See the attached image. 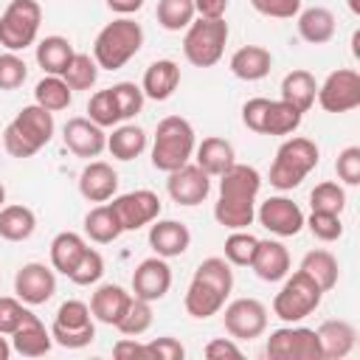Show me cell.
<instances>
[{"label":"cell","instance_id":"1","mask_svg":"<svg viewBox=\"0 0 360 360\" xmlns=\"http://www.w3.org/2000/svg\"><path fill=\"white\" fill-rule=\"evenodd\" d=\"M262 188V174L253 166L233 163L219 174V200L214 205V219L222 228L242 231L256 219V197Z\"/></svg>","mask_w":360,"mask_h":360},{"label":"cell","instance_id":"2","mask_svg":"<svg viewBox=\"0 0 360 360\" xmlns=\"http://www.w3.org/2000/svg\"><path fill=\"white\" fill-rule=\"evenodd\" d=\"M53 112H48L45 107H39L37 101L22 107L14 121L3 129V149L11 155V158H31L37 155L51 138H53Z\"/></svg>","mask_w":360,"mask_h":360},{"label":"cell","instance_id":"3","mask_svg":"<svg viewBox=\"0 0 360 360\" xmlns=\"http://www.w3.org/2000/svg\"><path fill=\"white\" fill-rule=\"evenodd\" d=\"M141 45H143V28L129 17H118L98 31L93 42V59L101 70H118L141 51Z\"/></svg>","mask_w":360,"mask_h":360},{"label":"cell","instance_id":"4","mask_svg":"<svg viewBox=\"0 0 360 360\" xmlns=\"http://www.w3.org/2000/svg\"><path fill=\"white\" fill-rule=\"evenodd\" d=\"M194 155V127L183 115H166L152 141V166L160 172H174L186 166Z\"/></svg>","mask_w":360,"mask_h":360},{"label":"cell","instance_id":"5","mask_svg":"<svg viewBox=\"0 0 360 360\" xmlns=\"http://www.w3.org/2000/svg\"><path fill=\"white\" fill-rule=\"evenodd\" d=\"M318 146L309 138H290L278 146L273 166H270V186H276L278 191H290L295 186H301V180L318 166Z\"/></svg>","mask_w":360,"mask_h":360},{"label":"cell","instance_id":"6","mask_svg":"<svg viewBox=\"0 0 360 360\" xmlns=\"http://www.w3.org/2000/svg\"><path fill=\"white\" fill-rule=\"evenodd\" d=\"M323 290L315 284V278H309L301 267L290 276H284L281 290L273 298V312L276 318H281L284 323H301L307 315H312L321 307Z\"/></svg>","mask_w":360,"mask_h":360},{"label":"cell","instance_id":"7","mask_svg":"<svg viewBox=\"0 0 360 360\" xmlns=\"http://www.w3.org/2000/svg\"><path fill=\"white\" fill-rule=\"evenodd\" d=\"M228 42V22L225 17L219 20H191V25L186 28L183 37V56L194 65V68H211L222 59Z\"/></svg>","mask_w":360,"mask_h":360},{"label":"cell","instance_id":"8","mask_svg":"<svg viewBox=\"0 0 360 360\" xmlns=\"http://www.w3.org/2000/svg\"><path fill=\"white\" fill-rule=\"evenodd\" d=\"M42 22V8L37 0H11L0 14V45L6 51H25L34 45Z\"/></svg>","mask_w":360,"mask_h":360},{"label":"cell","instance_id":"9","mask_svg":"<svg viewBox=\"0 0 360 360\" xmlns=\"http://www.w3.org/2000/svg\"><path fill=\"white\" fill-rule=\"evenodd\" d=\"M264 352L273 360H321L318 332L307 326H295V323L281 326L270 332Z\"/></svg>","mask_w":360,"mask_h":360},{"label":"cell","instance_id":"10","mask_svg":"<svg viewBox=\"0 0 360 360\" xmlns=\"http://www.w3.org/2000/svg\"><path fill=\"white\" fill-rule=\"evenodd\" d=\"M315 98L326 112H349L360 107V73L352 68L332 70L318 87Z\"/></svg>","mask_w":360,"mask_h":360},{"label":"cell","instance_id":"11","mask_svg":"<svg viewBox=\"0 0 360 360\" xmlns=\"http://www.w3.org/2000/svg\"><path fill=\"white\" fill-rule=\"evenodd\" d=\"M222 323L233 340H253L267 329V307L259 298H236L225 307Z\"/></svg>","mask_w":360,"mask_h":360},{"label":"cell","instance_id":"12","mask_svg":"<svg viewBox=\"0 0 360 360\" xmlns=\"http://www.w3.org/2000/svg\"><path fill=\"white\" fill-rule=\"evenodd\" d=\"M112 211L121 222L124 231H138L143 225H152L160 217V197L149 188H138V191H127L112 197Z\"/></svg>","mask_w":360,"mask_h":360},{"label":"cell","instance_id":"13","mask_svg":"<svg viewBox=\"0 0 360 360\" xmlns=\"http://www.w3.org/2000/svg\"><path fill=\"white\" fill-rule=\"evenodd\" d=\"M14 292L22 304L28 307H37V304H45L53 298L56 292V276L51 267H45L42 262H28L17 270L14 276Z\"/></svg>","mask_w":360,"mask_h":360},{"label":"cell","instance_id":"14","mask_svg":"<svg viewBox=\"0 0 360 360\" xmlns=\"http://www.w3.org/2000/svg\"><path fill=\"white\" fill-rule=\"evenodd\" d=\"M166 191L177 205H200L208 191H211V177L197 166V163H186L174 172H169L166 180Z\"/></svg>","mask_w":360,"mask_h":360},{"label":"cell","instance_id":"15","mask_svg":"<svg viewBox=\"0 0 360 360\" xmlns=\"http://www.w3.org/2000/svg\"><path fill=\"white\" fill-rule=\"evenodd\" d=\"M172 287V267L166 264L163 256H149L143 259L135 273H132V295L143 301H160Z\"/></svg>","mask_w":360,"mask_h":360},{"label":"cell","instance_id":"16","mask_svg":"<svg viewBox=\"0 0 360 360\" xmlns=\"http://www.w3.org/2000/svg\"><path fill=\"white\" fill-rule=\"evenodd\" d=\"M262 228H267L276 236H295L304 228V214L298 208V202L287 200V197H267L259 211H256Z\"/></svg>","mask_w":360,"mask_h":360},{"label":"cell","instance_id":"17","mask_svg":"<svg viewBox=\"0 0 360 360\" xmlns=\"http://www.w3.org/2000/svg\"><path fill=\"white\" fill-rule=\"evenodd\" d=\"M62 141L65 146L76 155V158H98L104 149H107V135H104V127L93 124L90 118H70L62 129Z\"/></svg>","mask_w":360,"mask_h":360},{"label":"cell","instance_id":"18","mask_svg":"<svg viewBox=\"0 0 360 360\" xmlns=\"http://www.w3.org/2000/svg\"><path fill=\"white\" fill-rule=\"evenodd\" d=\"M118 191V172L104 160H90L79 174V194L87 202H107Z\"/></svg>","mask_w":360,"mask_h":360},{"label":"cell","instance_id":"19","mask_svg":"<svg viewBox=\"0 0 360 360\" xmlns=\"http://www.w3.org/2000/svg\"><path fill=\"white\" fill-rule=\"evenodd\" d=\"M191 245V231L177 222V219H155L149 228V248L155 250V256L163 259H174L183 256Z\"/></svg>","mask_w":360,"mask_h":360},{"label":"cell","instance_id":"20","mask_svg":"<svg viewBox=\"0 0 360 360\" xmlns=\"http://www.w3.org/2000/svg\"><path fill=\"white\" fill-rule=\"evenodd\" d=\"M318 343H321V360H343L346 354H352L354 343H357V329L349 321H323L318 329Z\"/></svg>","mask_w":360,"mask_h":360},{"label":"cell","instance_id":"21","mask_svg":"<svg viewBox=\"0 0 360 360\" xmlns=\"http://www.w3.org/2000/svg\"><path fill=\"white\" fill-rule=\"evenodd\" d=\"M250 267L262 281H281L290 273V253L276 239H259Z\"/></svg>","mask_w":360,"mask_h":360},{"label":"cell","instance_id":"22","mask_svg":"<svg viewBox=\"0 0 360 360\" xmlns=\"http://www.w3.org/2000/svg\"><path fill=\"white\" fill-rule=\"evenodd\" d=\"M51 346H53V338L34 312L11 332V352L22 357H42L51 352Z\"/></svg>","mask_w":360,"mask_h":360},{"label":"cell","instance_id":"23","mask_svg":"<svg viewBox=\"0 0 360 360\" xmlns=\"http://www.w3.org/2000/svg\"><path fill=\"white\" fill-rule=\"evenodd\" d=\"M129 301H132V292H127L121 284H98L96 292L90 295V312L96 321L115 326L118 318L127 312Z\"/></svg>","mask_w":360,"mask_h":360},{"label":"cell","instance_id":"24","mask_svg":"<svg viewBox=\"0 0 360 360\" xmlns=\"http://www.w3.org/2000/svg\"><path fill=\"white\" fill-rule=\"evenodd\" d=\"M177 84H180V65L172 62V59H158V62H152L146 68L143 82H141V90H143L146 98L166 101L177 90Z\"/></svg>","mask_w":360,"mask_h":360},{"label":"cell","instance_id":"25","mask_svg":"<svg viewBox=\"0 0 360 360\" xmlns=\"http://www.w3.org/2000/svg\"><path fill=\"white\" fill-rule=\"evenodd\" d=\"M270 68H273V56L262 45H242L231 56V73L242 82H259L270 73Z\"/></svg>","mask_w":360,"mask_h":360},{"label":"cell","instance_id":"26","mask_svg":"<svg viewBox=\"0 0 360 360\" xmlns=\"http://www.w3.org/2000/svg\"><path fill=\"white\" fill-rule=\"evenodd\" d=\"M194 155H197V166L208 174V177H219L225 169H231L236 163V155H233V146L231 141L225 138H202L200 146H194Z\"/></svg>","mask_w":360,"mask_h":360},{"label":"cell","instance_id":"27","mask_svg":"<svg viewBox=\"0 0 360 360\" xmlns=\"http://www.w3.org/2000/svg\"><path fill=\"white\" fill-rule=\"evenodd\" d=\"M225 298H228V295H222V292L214 290L211 284H205V281H200V278L191 276V284H188V290H186L183 307H186V312H188L191 318L205 321V318L217 315V312L225 307Z\"/></svg>","mask_w":360,"mask_h":360},{"label":"cell","instance_id":"28","mask_svg":"<svg viewBox=\"0 0 360 360\" xmlns=\"http://www.w3.org/2000/svg\"><path fill=\"white\" fill-rule=\"evenodd\" d=\"M298 17V34L309 45H323L335 37V14L323 6H312L295 14Z\"/></svg>","mask_w":360,"mask_h":360},{"label":"cell","instance_id":"29","mask_svg":"<svg viewBox=\"0 0 360 360\" xmlns=\"http://www.w3.org/2000/svg\"><path fill=\"white\" fill-rule=\"evenodd\" d=\"M73 53H76V51H73V45H70V39H68V37H59V34L45 37V39L37 42V65H39L48 76H62V73L68 70Z\"/></svg>","mask_w":360,"mask_h":360},{"label":"cell","instance_id":"30","mask_svg":"<svg viewBox=\"0 0 360 360\" xmlns=\"http://www.w3.org/2000/svg\"><path fill=\"white\" fill-rule=\"evenodd\" d=\"M315 96H318V84L309 70L298 68L281 79V101L292 104L298 112H307L315 104Z\"/></svg>","mask_w":360,"mask_h":360},{"label":"cell","instance_id":"31","mask_svg":"<svg viewBox=\"0 0 360 360\" xmlns=\"http://www.w3.org/2000/svg\"><path fill=\"white\" fill-rule=\"evenodd\" d=\"M84 233L93 242H98V245H110V242H115L124 233V228H121V222H118V217H115V211H112L110 202H101V205H96V208L87 211V217H84Z\"/></svg>","mask_w":360,"mask_h":360},{"label":"cell","instance_id":"32","mask_svg":"<svg viewBox=\"0 0 360 360\" xmlns=\"http://www.w3.org/2000/svg\"><path fill=\"white\" fill-rule=\"evenodd\" d=\"M84 250H87V242H84L79 233L62 231V233H56L53 242H51V267H53L56 273L68 276V273L76 267V262L82 259Z\"/></svg>","mask_w":360,"mask_h":360},{"label":"cell","instance_id":"33","mask_svg":"<svg viewBox=\"0 0 360 360\" xmlns=\"http://www.w3.org/2000/svg\"><path fill=\"white\" fill-rule=\"evenodd\" d=\"M37 228V217L28 205H3L0 208V239L25 242Z\"/></svg>","mask_w":360,"mask_h":360},{"label":"cell","instance_id":"34","mask_svg":"<svg viewBox=\"0 0 360 360\" xmlns=\"http://www.w3.org/2000/svg\"><path fill=\"white\" fill-rule=\"evenodd\" d=\"M107 149L115 160H135L146 149V132L135 124H121L107 135Z\"/></svg>","mask_w":360,"mask_h":360},{"label":"cell","instance_id":"35","mask_svg":"<svg viewBox=\"0 0 360 360\" xmlns=\"http://www.w3.org/2000/svg\"><path fill=\"white\" fill-rule=\"evenodd\" d=\"M301 270L315 278V284L326 292L338 284V276H340V267H338V259L329 253V250H309L304 259H301Z\"/></svg>","mask_w":360,"mask_h":360},{"label":"cell","instance_id":"36","mask_svg":"<svg viewBox=\"0 0 360 360\" xmlns=\"http://www.w3.org/2000/svg\"><path fill=\"white\" fill-rule=\"evenodd\" d=\"M34 101L39 107H45L48 112H59V110H68L70 107L73 90L68 87V82L62 76H45L34 87Z\"/></svg>","mask_w":360,"mask_h":360},{"label":"cell","instance_id":"37","mask_svg":"<svg viewBox=\"0 0 360 360\" xmlns=\"http://www.w3.org/2000/svg\"><path fill=\"white\" fill-rule=\"evenodd\" d=\"M301 118L304 112H298L292 104L287 101H270L267 104V112H264V129L262 135H290L301 127Z\"/></svg>","mask_w":360,"mask_h":360},{"label":"cell","instance_id":"38","mask_svg":"<svg viewBox=\"0 0 360 360\" xmlns=\"http://www.w3.org/2000/svg\"><path fill=\"white\" fill-rule=\"evenodd\" d=\"M194 278L211 284L214 290H219L222 295H231L233 290V270L228 264V259H219V256H211V259H202L194 270Z\"/></svg>","mask_w":360,"mask_h":360},{"label":"cell","instance_id":"39","mask_svg":"<svg viewBox=\"0 0 360 360\" xmlns=\"http://www.w3.org/2000/svg\"><path fill=\"white\" fill-rule=\"evenodd\" d=\"M149 326H152V304L132 295V301H129L127 312L118 318L115 329H118L124 338H138V335H143Z\"/></svg>","mask_w":360,"mask_h":360},{"label":"cell","instance_id":"40","mask_svg":"<svg viewBox=\"0 0 360 360\" xmlns=\"http://www.w3.org/2000/svg\"><path fill=\"white\" fill-rule=\"evenodd\" d=\"M158 22L166 31H183L194 20V0H158Z\"/></svg>","mask_w":360,"mask_h":360},{"label":"cell","instance_id":"41","mask_svg":"<svg viewBox=\"0 0 360 360\" xmlns=\"http://www.w3.org/2000/svg\"><path fill=\"white\" fill-rule=\"evenodd\" d=\"M98 70L101 68L96 65V59L90 53H73V59H70L68 70L62 73V79L68 82L70 90H90L96 84V79H98Z\"/></svg>","mask_w":360,"mask_h":360},{"label":"cell","instance_id":"42","mask_svg":"<svg viewBox=\"0 0 360 360\" xmlns=\"http://www.w3.org/2000/svg\"><path fill=\"white\" fill-rule=\"evenodd\" d=\"M309 205L312 211H326V214H340L346 208V191L340 183L323 180L309 191Z\"/></svg>","mask_w":360,"mask_h":360},{"label":"cell","instance_id":"43","mask_svg":"<svg viewBox=\"0 0 360 360\" xmlns=\"http://www.w3.org/2000/svg\"><path fill=\"white\" fill-rule=\"evenodd\" d=\"M110 93H112V101H115V110H118L121 121L135 118L143 107V98H146L143 90L135 82H118V84L110 87Z\"/></svg>","mask_w":360,"mask_h":360},{"label":"cell","instance_id":"44","mask_svg":"<svg viewBox=\"0 0 360 360\" xmlns=\"http://www.w3.org/2000/svg\"><path fill=\"white\" fill-rule=\"evenodd\" d=\"M256 245H259V239H256L253 233H248L245 228H242V231H233V233L225 239V259H228V264L250 267L253 253H256Z\"/></svg>","mask_w":360,"mask_h":360},{"label":"cell","instance_id":"45","mask_svg":"<svg viewBox=\"0 0 360 360\" xmlns=\"http://www.w3.org/2000/svg\"><path fill=\"white\" fill-rule=\"evenodd\" d=\"M101 276H104V259H101V253L93 250V248H87V250L82 253V259L76 262V267L68 273V278H70L73 284H79V287H90V284H96Z\"/></svg>","mask_w":360,"mask_h":360},{"label":"cell","instance_id":"46","mask_svg":"<svg viewBox=\"0 0 360 360\" xmlns=\"http://www.w3.org/2000/svg\"><path fill=\"white\" fill-rule=\"evenodd\" d=\"M87 118L93 124H98V127H115V124H121V115L115 110V101H112L110 87L90 96V101H87Z\"/></svg>","mask_w":360,"mask_h":360},{"label":"cell","instance_id":"47","mask_svg":"<svg viewBox=\"0 0 360 360\" xmlns=\"http://www.w3.org/2000/svg\"><path fill=\"white\" fill-rule=\"evenodd\" d=\"M90 323H93L90 307H87L84 301L70 298V301H65V304L56 309V318H53L51 326H59V329H84V326H90Z\"/></svg>","mask_w":360,"mask_h":360},{"label":"cell","instance_id":"48","mask_svg":"<svg viewBox=\"0 0 360 360\" xmlns=\"http://www.w3.org/2000/svg\"><path fill=\"white\" fill-rule=\"evenodd\" d=\"M304 225L312 231L315 239L321 242H335L343 236V222L340 214H326V211H312L309 219H304Z\"/></svg>","mask_w":360,"mask_h":360},{"label":"cell","instance_id":"49","mask_svg":"<svg viewBox=\"0 0 360 360\" xmlns=\"http://www.w3.org/2000/svg\"><path fill=\"white\" fill-rule=\"evenodd\" d=\"M25 76H28V68L14 51L0 53V90H17L25 82Z\"/></svg>","mask_w":360,"mask_h":360},{"label":"cell","instance_id":"50","mask_svg":"<svg viewBox=\"0 0 360 360\" xmlns=\"http://www.w3.org/2000/svg\"><path fill=\"white\" fill-rule=\"evenodd\" d=\"M31 315L28 307H22L20 298L11 295H0V335H11L25 318Z\"/></svg>","mask_w":360,"mask_h":360},{"label":"cell","instance_id":"51","mask_svg":"<svg viewBox=\"0 0 360 360\" xmlns=\"http://www.w3.org/2000/svg\"><path fill=\"white\" fill-rule=\"evenodd\" d=\"M51 338L56 346L62 349H84L96 340V326H84V329H59V326H51Z\"/></svg>","mask_w":360,"mask_h":360},{"label":"cell","instance_id":"52","mask_svg":"<svg viewBox=\"0 0 360 360\" xmlns=\"http://www.w3.org/2000/svg\"><path fill=\"white\" fill-rule=\"evenodd\" d=\"M335 172L346 186H360V146H346L335 160Z\"/></svg>","mask_w":360,"mask_h":360},{"label":"cell","instance_id":"53","mask_svg":"<svg viewBox=\"0 0 360 360\" xmlns=\"http://www.w3.org/2000/svg\"><path fill=\"white\" fill-rule=\"evenodd\" d=\"M143 346H146V357H155V360H183L186 357L183 343L177 338H172V335L155 338V340H149Z\"/></svg>","mask_w":360,"mask_h":360},{"label":"cell","instance_id":"54","mask_svg":"<svg viewBox=\"0 0 360 360\" xmlns=\"http://www.w3.org/2000/svg\"><path fill=\"white\" fill-rule=\"evenodd\" d=\"M250 6L259 14L276 17V20H292L301 11V0H250Z\"/></svg>","mask_w":360,"mask_h":360},{"label":"cell","instance_id":"55","mask_svg":"<svg viewBox=\"0 0 360 360\" xmlns=\"http://www.w3.org/2000/svg\"><path fill=\"white\" fill-rule=\"evenodd\" d=\"M267 104H270V98H262V96H256V98L245 101V107H242V124H245L250 132H259V135H262V129H264V112H267Z\"/></svg>","mask_w":360,"mask_h":360},{"label":"cell","instance_id":"56","mask_svg":"<svg viewBox=\"0 0 360 360\" xmlns=\"http://www.w3.org/2000/svg\"><path fill=\"white\" fill-rule=\"evenodd\" d=\"M205 357H208V360H225V357L239 360V357H242V349L233 343V338H214V340L205 346Z\"/></svg>","mask_w":360,"mask_h":360},{"label":"cell","instance_id":"57","mask_svg":"<svg viewBox=\"0 0 360 360\" xmlns=\"http://www.w3.org/2000/svg\"><path fill=\"white\" fill-rule=\"evenodd\" d=\"M228 11V0H194V14L202 20H219Z\"/></svg>","mask_w":360,"mask_h":360},{"label":"cell","instance_id":"58","mask_svg":"<svg viewBox=\"0 0 360 360\" xmlns=\"http://www.w3.org/2000/svg\"><path fill=\"white\" fill-rule=\"evenodd\" d=\"M112 354L121 357V360H124V357H146V346L138 343L135 338H121V340H115Z\"/></svg>","mask_w":360,"mask_h":360},{"label":"cell","instance_id":"59","mask_svg":"<svg viewBox=\"0 0 360 360\" xmlns=\"http://www.w3.org/2000/svg\"><path fill=\"white\" fill-rule=\"evenodd\" d=\"M143 6V0H107V8L115 11V14H135L138 8Z\"/></svg>","mask_w":360,"mask_h":360},{"label":"cell","instance_id":"60","mask_svg":"<svg viewBox=\"0 0 360 360\" xmlns=\"http://www.w3.org/2000/svg\"><path fill=\"white\" fill-rule=\"evenodd\" d=\"M8 357H11V343L0 335V360H8Z\"/></svg>","mask_w":360,"mask_h":360},{"label":"cell","instance_id":"61","mask_svg":"<svg viewBox=\"0 0 360 360\" xmlns=\"http://www.w3.org/2000/svg\"><path fill=\"white\" fill-rule=\"evenodd\" d=\"M349 8H352V14H360V0H349Z\"/></svg>","mask_w":360,"mask_h":360},{"label":"cell","instance_id":"62","mask_svg":"<svg viewBox=\"0 0 360 360\" xmlns=\"http://www.w3.org/2000/svg\"><path fill=\"white\" fill-rule=\"evenodd\" d=\"M3 202H6V188H3V183H0V208H3Z\"/></svg>","mask_w":360,"mask_h":360}]
</instances>
